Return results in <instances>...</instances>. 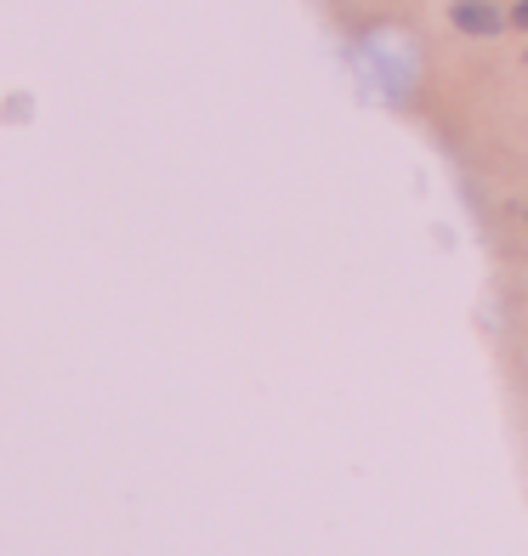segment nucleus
<instances>
[{"instance_id": "nucleus-2", "label": "nucleus", "mask_w": 528, "mask_h": 556, "mask_svg": "<svg viewBox=\"0 0 528 556\" xmlns=\"http://www.w3.org/2000/svg\"><path fill=\"white\" fill-rule=\"evenodd\" d=\"M512 29H528V0H517V7H512Z\"/></svg>"}, {"instance_id": "nucleus-1", "label": "nucleus", "mask_w": 528, "mask_h": 556, "mask_svg": "<svg viewBox=\"0 0 528 556\" xmlns=\"http://www.w3.org/2000/svg\"><path fill=\"white\" fill-rule=\"evenodd\" d=\"M449 17H455V29H466V35H500L506 29V17H500L489 0H455Z\"/></svg>"}]
</instances>
